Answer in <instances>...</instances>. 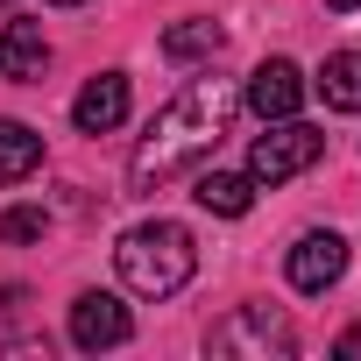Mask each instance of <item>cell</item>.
Instances as JSON below:
<instances>
[{
    "instance_id": "8",
    "label": "cell",
    "mask_w": 361,
    "mask_h": 361,
    "mask_svg": "<svg viewBox=\"0 0 361 361\" xmlns=\"http://www.w3.org/2000/svg\"><path fill=\"white\" fill-rule=\"evenodd\" d=\"M71 121H78V135H114V128L128 121V78H121V71L85 78V92L71 99Z\"/></svg>"
},
{
    "instance_id": "14",
    "label": "cell",
    "mask_w": 361,
    "mask_h": 361,
    "mask_svg": "<svg viewBox=\"0 0 361 361\" xmlns=\"http://www.w3.org/2000/svg\"><path fill=\"white\" fill-rule=\"evenodd\" d=\"M50 234V213L43 206H15V213H0V241H43Z\"/></svg>"
},
{
    "instance_id": "18",
    "label": "cell",
    "mask_w": 361,
    "mask_h": 361,
    "mask_svg": "<svg viewBox=\"0 0 361 361\" xmlns=\"http://www.w3.org/2000/svg\"><path fill=\"white\" fill-rule=\"evenodd\" d=\"M0 8H8V0H0Z\"/></svg>"
},
{
    "instance_id": "6",
    "label": "cell",
    "mask_w": 361,
    "mask_h": 361,
    "mask_svg": "<svg viewBox=\"0 0 361 361\" xmlns=\"http://www.w3.org/2000/svg\"><path fill=\"white\" fill-rule=\"evenodd\" d=\"M340 276H347V241H340L333 227L298 234V248H290V283H298V290H333Z\"/></svg>"
},
{
    "instance_id": "16",
    "label": "cell",
    "mask_w": 361,
    "mask_h": 361,
    "mask_svg": "<svg viewBox=\"0 0 361 361\" xmlns=\"http://www.w3.org/2000/svg\"><path fill=\"white\" fill-rule=\"evenodd\" d=\"M326 8H333V15H354V8H361V0H326Z\"/></svg>"
},
{
    "instance_id": "12",
    "label": "cell",
    "mask_w": 361,
    "mask_h": 361,
    "mask_svg": "<svg viewBox=\"0 0 361 361\" xmlns=\"http://www.w3.org/2000/svg\"><path fill=\"white\" fill-rule=\"evenodd\" d=\"M319 99H326L333 114H361V50L326 57V71H319Z\"/></svg>"
},
{
    "instance_id": "5",
    "label": "cell",
    "mask_w": 361,
    "mask_h": 361,
    "mask_svg": "<svg viewBox=\"0 0 361 361\" xmlns=\"http://www.w3.org/2000/svg\"><path fill=\"white\" fill-rule=\"evenodd\" d=\"M128 333H135V319H128V305H121L114 290H85V298L71 305V347L99 354V347H121Z\"/></svg>"
},
{
    "instance_id": "17",
    "label": "cell",
    "mask_w": 361,
    "mask_h": 361,
    "mask_svg": "<svg viewBox=\"0 0 361 361\" xmlns=\"http://www.w3.org/2000/svg\"><path fill=\"white\" fill-rule=\"evenodd\" d=\"M50 8H78V0H50Z\"/></svg>"
},
{
    "instance_id": "11",
    "label": "cell",
    "mask_w": 361,
    "mask_h": 361,
    "mask_svg": "<svg viewBox=\"0 0 361 361\" xmlns=\"http://www.w3.org/2000/svg\"><path fill=\"white\" fill-rule=\"evenodd\" d=\"M43 170V135L22 121H0V185H22Z\"/></svg>"
},
{
    "instance_id": "2",
    "label": "cell",
    "mask_w": 361,
    "mask_h": 361,
    "mask_svg": "<svg viewBox=\"0 0 361 361\" xmlns=\"http://www.w3.org/2000/svg\"><path fill=\"white\" fill-rule=\"evenodd\" d=\"M114 269H121V283L135 298H177L192 283V269H199V241H192V227H177V220H142V227L121 234Z\"/></svg>"
},
{
    "instance_id": "10",
    "label": "cell",
    "mask_w": 361,
    "mask_h": 361,
    "mask_svg": "<svg viewBox=\"0 0 361 361\" xmlns=\"http://www.w3.org/2000/svg\"><path fill=\"white\" fill-rule=\"evenodd\" d=\"M192 199H199L206 213H220V220H241V213L255 206V177H241V170H206Z\"/></svg>"
},
{
    "instance_id": "15",
    "label": "cell",
    "mask_w": 361,
    "mask_h": 361,
    "mask_svg": "<svg viewBox=\"0 0 361 361\" xmlns=\"http://www.w3.org/2000/svg\"><path fill=\"white\" fill-rule=\"evenodd\" d=\"M333 354H340V361H361V326H347V333L333 340Z\"/></svg>"
},
{
    "instance_id": "9",
    "label": "cell",
    "mask_w": 361,
    "mask_h": 361,
    "mask_svg": "<svg viewBox=\"0 0 361 361\" xmlns=\"http://www.w3.org/2000/svg\"><path fill=\"white\" fill-rule=\"evenodd\" d=\"M43 71H50L43 22H0V78H15V85H36Z\"/></svg>"
},
{
    "instance_id": "13",
    "label": "cell",
    "mask_w": 361,
    "mask_h": 361,
    "mask_svg": "<svg viewBox=\"0 0 361 361\" xmlns=\"http://www.w3.org/2000/svg\"><path fill=\"white\" fill-rule=\"evenodd\" d=\"M220 43H227V29H220V22H206V15H192V22H170V29H163V57H177V64L213 57Z\"/></svg>"
},
{
    "instance_id": "4",
    "label": "cell",
    "mask_w": 361,
    "mask_h": 361,
    "mask_svg": "<svg viewBox=\"0 0 361 361\" xmlns=\"http://www.w3.org/2000/svg\"><path fill=\"white\" fill-rule=\"evenodd\" d=\"M213 354H248V361H283V354H298V333H290V319L283 312H269V305H241V312H227L220 326H213Z\"/></svg>"
},
{
    "instance_id": "7",
    "label": "cell",
    "mask_w": 361,
    "mask_h": 361,
    "mask_svg": "<svg viewBox=\"0 0 361 361\" xmlns=\"http://www.w3.org/2000/svg\"><path fill=\"white\" fill-rule=\"evenodd\" d=\"M262 121H283V114H298V99H305V71L290 64V57H269V64H255V78H248V92H241Z\"/></svg>"
},
{
    "instance_id": "3",
    "label": "cell",
    "mask_w": 361,
    "mask_h": 361,
    "mask_svg": "<svg viewBox=\"0 0 361 361\" xmlns=\"http://www.w3.org/2000/svg\"><path fill=\"white\" fill-rule=\"evenodd\" d=\"M319 156H326V128L283 114V121H269V128L255 135V149H248V177H255V185H290V177L312 170Z\"/></svg>"
},
{
    "instance_id": "1",
    "label": "cell",
    "mask_w": 361,
    "mask_h": 361,
    "mask_svg": "<svg viewBox=\"0 0 361 361\" xmlns=\"http://www.w3.org/2000/svg\"><path fill=\"white\" fill-rule=\"evenodd\" d=\"M234 114H241V85H227V78H192L185 92L149 121V135L135 142L128 192H135V199H156V192L177 185L185 170H199V163L220 149V135L234 128Z\"/></svg>"
}]
</instances>
